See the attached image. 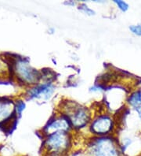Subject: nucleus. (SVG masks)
Instances as JSON below:
<instances>
[{
  "instance_id": "f257e3e1",
  "label": "nucleus",
  "mask_w": 141,
  "mask_h": 156,
  "mask_svg": "<svg viewBox=\"0 0 141 156\" xmlns=\"http://www.w3.org/2000/svg\"><path fill=\"white\" fill-rule=\"evenodd\" d=\"M88 156H123L120 144L114 136H93L86 143Z\"/></svg>"
},
{
  "instance_id": "f03ea898",
  "label": "nucleus",
  "mask_w": 141,
  "mask_h": 156,
  "mask_svg": "<svg viewBox=\"0 0 141 156\" xmlns=\"http://www.w3.org/2000/svg\"><path fill=\"white\" fill-rule=\"evenodd\" d=\"M73 135L71 132H57L43 136V154H58L68 155L73 148Z\"/></svg>"
},
{
  "instance_id": "7ed1b4c3",
  "label": "nucleus",
  "mask_w": 141,
  "mask_h": 156,
  "mask_svg": "<svg viewBox=\"0 0 141 156\" xmlns=\"http://www.w3.org/2000/svg\"><path fill=\"white\" fill-rule=\"evenodd\" d=\"M60 113L68 117L72 129L76 130H80L89 126L92 119L89 109L73 101L65 102L62 105Z\"/></svg>"
},
{
  "instance_id": "20e7f679",
  "label": "nucleus",
  "mask_w": 141,
  "mask_h": 156,
  "mask_svg": "<svg viewBox=\"0 0 141 156\" xmlns=\"http://www.w3.org/2000/svg\"><path fill=\"white\" fill-rule=\"evenodd\" d=\"M9 65L11 76H16L17 80L22 84L36 85L42 80L41 71L32 68L25 59H16Z\"/></svg>"
},
{
  "instance_id": "39448f33",
  "label": "nucleus",
  "mask_w": 141,
  "mask_h": 156,
  "mask_svg": "<svg viewBox=\"0 0 141 156\" xmlns=\"http://www.w3.org/2000/svg\"><path fill=\"white\" fill-rule=\"evenodd\" d=\"M115 128V119L107 114H99L92 118L89 126V129L93 136H111Z\"/></svg>"
},
{
  "instance_id": "423d86ee",
  "label": "nucleus",
  "mask_w": 141,
  "mask_h": 156,
  "mask_svg": "<svg viewBox=\"0 0 141 156\" xmlns=\"http://www.w3.org/2000/svg\"><path fill=\"white\" fill-rule=\"evenodd\" d=\"M72 129V125L68 117L61 113H59L54 114L49 119V122L42 129V136H45L57 132H71Z\"/></svg>"
},
{
  "instance_id": "0eeeda50",
  "label": "nucleus",
  "mask_w": 141,
  "mask_h": 156,
  "mask_svg": "<svg viewBox=\"0 0 141 156\" xmlns=\"http://www.w3.org/2000/svg\"><path fill=\"white\" fill-rule=\"evenodd\" d=\"M56 88L53 83H41L35 85L34 88H31L28 91V95L30 98H35L42 100H48L53 96Z\"/></svg>"
},
{
  "instance_id": "6e6552de",
  "label": "nucleus",
  "mask_w": 141,
  "mask_h": 156,
  "mask_svg": "<svg viewBox=\"0 0 141 156\" xmlns=\"http://www.w3.org/2000/svg\"><path fill=\"white\" fill-rule=\"evenodd\" d=\"M127 102L130 107H132L133 109L139 106L141 103V91L138 90V91H135L134 92H133L129 96Z\"/></svg>"
},
{
  "instance_id": "1a4fd4ad",
  "label": "nucleus",
  "mask_w": 141,
  "mask_h": 156,
  "mask_svg": "<svg viewBox=\"0 0 141 156\" xmlns=\"http://www.w3.org/2000/svg\"><path fill=\"white\" fill-rule=\"evenodd\" d=\"M78 9H79V10H80V11L83 12V13H86V15H88V16L95 15V11H94L93 10H92V9H90V8L89 7V6L86 5V4L81 3L79 6Z\"/></svg>"
},
{
  "instance_id": "9d476101",
  "label": "nucleus",
  "mask_w": 141,
  "mask_h": 156,
  "mask_svg": "<svg viewBox=\"0 0 141 156\" xmlns=\"http://www.w3.org/2000/svg\"><path fill=\"white\" fill-rule=\"evenodd\" d=\"M115 4L117 5V6L119 7V10H122V12H126L129 10V4L127 2H126L125 1H121V0H115L114 1Z\"/></svg>"
},
{
  "instance_id": "9b49d317",
  "label": "nucleus",
  "mask_w": 141,
  "mask_h": 156,
  "mask_svg": "<svg viewBox=\"0 0 141 156\" xmlns=\"http://www.w3.org/2000/svg\"><path fill=\"white\" fill-rule=\"evenodd\" d=\"M129 30L131 31V33L133 34L141 37V24L131 25V26H129Z\"/></svg>"
},
{
  "instance_id": "f8f14e48",
  "label": "nucleus",
  "mask_w": 141,
  "mask_h": 156,
  "mask_svg": "<svg viewBox=\"0 0 141 156\" xmlns=\"http://www.w3.org/2000/svg\"><path fill=\"white\" fill-rule=\"evenodd\" d=\"M134 110L137 112L138 116H139V118H140V120H141V103L139 105V106H137V107H136V108H134Z\"/></svg>"
},
{
  "instance_id": "ddd939ff",
  "label": "nucleus",
  "mask_w": 141,
  "mask_h": 156,
  "mask_svg": "<svg viewBox=\"0 0 141 156\" xmlns=\"http://www.w3.org/2000/svg\"><path fill=\"white\" fill-rule=\"evenodd\" d=\"M43 156H68V155H64V154H43Z\"/></svg>"
},
{
  "instance_id": "4468645a",
  "label": "nucleus",
  "mask_w": 141,
  "mask_h": 156,
  "mask_svg": "<svg viewBox=\"0 0 141 156\" xmlns=\"http://www.w3.org/2000/svg\"><path fill=\"white\" fill-rule=\"evenodd\" d=\"M65 4H67V5H72V6H75V4H76V2H65Z\"/></svg>"
},
{
  "instance_id": "2eb2a0df",
  "label": "nucleus",
  "mask_w": 141,
  "mask_h": 156,
  "mask_svg": "<svg viewBox=\"0 0 141 156\" xmlns=\"http://www.w3.org/2000/svg\"><path fill=\"white\" fill-rule=\"evenodd\" d=\"M140 156H141V155H140Z\"/></svg>"
}]
</instances>
